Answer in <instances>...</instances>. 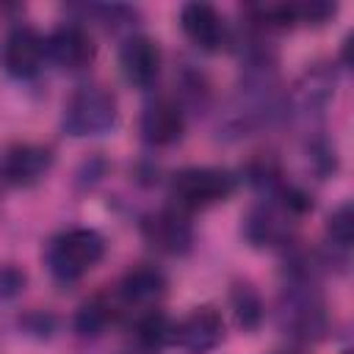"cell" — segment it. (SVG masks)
I'll return each mask as SVG.
<instances>
[{"label":"cell","instance_id":"cell-1","mask_svg":"<svg viewBox=\"0 0 354 354\" xmlns=\"http://www.w3.org/2000/svg\"><path fill=\"white\" fill-rule=\"evenodd\" d=\"M105 254V241L88 227H72L53 238L47 249V266L58 279H77L91 271Z\"/></svg>","mask_w":354,"mask_h":354},{"label":"cell","instance_id":"cell-2","mask_svg":"<svg viewBox=\"0 0 354 354\" xmlns=\"http://www.w3.org/2000/svg\"><path fill=\"white\" fill-rule=\"evenodd\" d=\"M235 188V180L224 169L194 166L183 169L171 180V199L180 210H205L216 202H224Z\"/></svg>","mask_w":354,"mask_h":354},{"label":"cell","instance_id":"cell-3","mask_svg":"<svg viewBox=\"0 0 354 354\" xmlns=\"http://www.w3.org/2000/svg\"><path fill=\"white\" fill-rule=\"evenodd\" d=\"M116 124V102L102 86H80L64 105V127L72 136H102Z\"/></svg>","mask_w":354,"mask_h":354},{"label":"cell","instance_id":"cell-4","mask_svg":"<svg viewBox=\"0 0 354 354\" xmlns=\"http://www.w3.org/2000/svg\"><path fill=\"white\" fill-rule=\"evenodd\" d=\"M224 337V318L213 307H196L177 324H171V343L185 348L188 354H207Z\"/></svg>","mask_w":354,"mask_h":354},{"label":"cell","instance_id":"cell-5","mask_svg":"<svg viewBox=\"0 0 354 354\" xmlns=\"http://www.w3.org/2000/svg\"><path fill=\"white\" fill-rule=\"evenodd\" d=\"M47 55L44 39L28 28V25H17L14 30H8V36L3 39L0 47V64L11 77H33L41 69V61Z\"/></svg>","mask_w":354,"mask_h":354},{"label":"cell","instance_id":"cell-6","mask_svg":"<svg viewBox=\"0 0 354 354\" xmlns=\"http://www.w3.org/2000/svg\"><path fill=\"white\" fill-rule=\"evenodd\" d=\"M282 326L301 340L318 337L326 329V315H324V304L315 296V290L301 282L296 288H290L285 304H282Z\"/></svg>","mask_w":354,"mask_h":354},{"label":"cell","instance_id":"cell-7","mask_svg":"<svg viewBox=\"0 0 354 354\" xmlns=\"http://www.w3.org/2000/svg\"><path fill=\"white\" fill-rule=\"evenodd\" d=\"M144 241L163 254H185L194 243V227L180 210H158L141 221Z\"/></svg>","mask_w":354,"mask_h":354},{"label":"cell","instance_id":"cell-8","mask_svg":"<svg viewBox=\"0 0 354 354\" xmlns=\"http://www.w3.org/2000/svg\"><path fill=\"white\" fill-rule=\"evenodd\" d=\"M53 166V152L39 144H17L0 160V177L11 185H33L39 183Z\"/></svg>","mask_w":354,"mask_h":354},{"label":"cell","instance_id":"cell-9","mask_svg":"<svg viewBox=\"0 0 354 354\" xmlns=\"http://www.w3.org/2000/svg\"><path fill=\"white\" fill-rule=\"evenodd\" d=\"M47 55L69 72H77L83 66H88L94 61V41L88 36L86 28L80 25H61L50 33V39L44 41Z\"/></svg>","mask_w":354,"mask_h":354},{"label":"cell","instance_id":"cell-10","mask_svg":"<svg viewBox=\"0 0 354 354\" xmlns=\"http://www.w3.org/2000/svg\"><path fill=\"white\" fill-rule=\"evenodd\" d=\"M293 213L282 202L260 205L246 218V238L254 246H282L293 235Z\"/></svg>","mask_w":354,"mask_h":354},{"label":"cell","instance_id":"cell-11","mask_svg":"<svg viewBox=\"0 0 354 354\" xmlns=\"http://www.w3.org/2000/svg\"><path fill=\"white\" fill-rule=\"evenodd\" d=\"M180 25L185 30V36L199 47V50H221L227 41V25L224 17L207 6V3H188L180 11Z\"/></svg>","mask_w":354,"mask_h":354},{"label":"cell","instance_id":"cell-12","mask_svg":"<svg viewBox=\"0 0 354 354\" xmlns=\"http://www.w3.org/2000/svg\"><path fill=\"white\" fill-rule=\"evenodd\" d=\"M119 64H122V72L124 77L138 86V88H147L158 80L160 75V47L149 39V36H130L124 44H122V53H119Z\"/></svg>","mask_w":354,"mask_h":354},{"label":"cell","instance_id":"cell-13","mask_svg":"<svg viewBox=\"0 0 354 354\" xmlns=\"http://www.w3.org/2000/svg\"><path fill=\"white\" fill-rule=\"evenodd\" d=\"M183 130H185V113L174 100H155L152 105H147V111L141 116L144 141H149L155 147H169V144L180 141Z\"/></svg>","mask_w":354,"mask_h":354},{"label":"cell","instance_id":"cell-14","mask_svg":"<svg viewBox=\"0 0 354 354\" xmlns=\"http://www.w3.org/2000/svg\"><path fill=\"white\" fill-rule=\"evenodd\" d=\"M335 86V77L324 69H313V72H304V77L296 83L293 94H290V105L299 116H315L326 108L329 97H332V88Z\"/></svg>","mask_w":354,"mask_h":354},{"label":"cell","instance_id":"cell-15","mask_svg":"<svg viewBox=\"0 0 354 354\" xmlns=\"http://www.w3.org/2000/svg\"><path fill=\"white\" fill-rule=\"evenodd\" d=\"M166 290V277L155 266H136L124 274L119 285V299L124 304H152Z\"/></svg>","mask_w":354,"mask_h":354},{"label":"cell","instance_id":"cell-16","mask_svg":"<svg viewBox=\"0 0 354 354\" xmlns=\"http://www.w3.org/2000/svg\"><path fill=\"white\" fill-rule=\"evenodd\" d=\"M122 304H124V301H122L119 296H97V299L86 301V304L80 307L77 318H75L77 332H80V335H100V332H105V329L119 318Z\"/></svg>","mask_w":354,"mask_h":354},{"label":"cell","instance_id":"cell-17","mask_svg":"<svg viewBox=\"0 0 354 354\" xmlns=\"http://www.w3.org/2000/svg\"><path fill=\"white\" fill-rule=\"evenodd\" d=\"M232 310H235V318L243 329H254L263 318V304H260V296L257 290L249 285V282H238L232 288Z\"/></svg>","mask_w":354,"mask_h":354},{"label":"cell","instance_id":"cell-18","mask_svg":"<svg viewBox=\"0 0 354 354\" xmlns=\"http://www.w3.org/2000/svg\"><path fill=\"white\" fill-rule=\"evenodd\" d=\"M169 337H171V324L166 321L163 313L149 310L147 315H141L136 321V340H138V346L144 351H152V348L163 346Z\"/></svg>","mask_w":354,"mask_h":354},{"label":"cell","instance_id":"cell-19","mask_svg":"<svg viewBox=\"0 0 354 354\" xmlns=\"http://www.w3.org/2000/svg\"><path fill=\"white\" fill-rule=\"evenodd\" d=\"M326 232L332 238L335 246L340 249H348L351 246V238H354V213H351V205H340L332 216H329V224H326Z\"/></svg>","mask_w":354,"mask_h":354},{"label":"cell","instance_id":"cell-20","mask_svg":"<svg viewBox=\"0 0 354 354\" xmlns=\"http://www.w3.org/2000/svg\"><path fill=\"white\" fill-rule=\"evenodd\" d=\"M28 285V274L17 263H0V301L19 296Z\"/></svg>","mask_w":354,"mask_h":354}]
</instances>
